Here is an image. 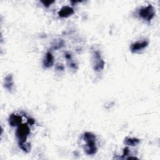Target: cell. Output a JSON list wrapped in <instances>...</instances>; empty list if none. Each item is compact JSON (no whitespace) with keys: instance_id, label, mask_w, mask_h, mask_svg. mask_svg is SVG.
Returning a JSON list of instances; mask_svg holds the SVG:
<instances>
[{"instance_id":"8fae6325","label":"cell","mask_w":160,"mask_h":160,"mask_svg":"<svg viewBox=\"0 0 160 160\" xmlns=\"http://www.w3.org/2000/svg\"><path fill=\"white\" fill-rule=\"evenodd\" d=\"M64 44V42L62 39H54L52 43V49L55 50L60 49L62 47H63Z\"/></svg>"},{"instance_id":"5bb4252c","label":"cell","mask_w":160,"mask_h":160,"mask_svg":"<svg viewBox=\"0 0 160 160\" xmlns=\"http://www.w3.org/2000/svg\"><path fill=\"white\" fill-rule=\"evenodd\" d=\"M54 1H41V2L44 4V6L46 7H48L49 6V5H51L52 3H53Z\"/></svg>"},{"instance_id":"ba28073f","label":"cell","mask_w":160,"mask_h":160,"mask_svg":"<svg viewBox=\"0 0 160 160\" xmlns=\"http://www.w3.org/2000/svg\"><path fill=\"white\" fill-rule=\"evenodd\" d=\"M4 88L8 90L9 92H11L14 88V81L12 74L7 75L4 78Z\"/></svg>"},{"instance_id":"9c48e42d","label":"cell","mask_w":160,"mask_h":160,"mask_svg":"<svg viewBox=\"0 0 160 160\" xmlns=\"http://www.w3.org/2000/svg\"><path fill=\"white\" fill-rule=\"evenodd\" d=\"M54 58L52 54L50 52H48L46 54V58L43 61L44 67L46 68H49L53 66Z\"/></svg>"},{"instance_id":"3957f363","label":"cell","mask_w":160,"mask_h":160,"mask_svg":"<svg viewBox=\"0 0 160 160\" xmlns=\"http://www.w3.org/2000/svg\"><path fill=\"white\" fill-rule=\"evenodd\" d=\"M139 16L147 21H151L155 15L154 9L153 6L151 4H149L148 6L142 8L139 11Z\"/></svg>"},{"instance_id":"5b68a950","label":"cell","mask_w":160,"mask_h":160,"mask_svg":"<svg viewBox=\"0 0 160 160\" xmlns=\"http://www.w3.org/2000/svg\"><path fill=\"white\" fill-rule=\"evenodd\" d=\"M148 45V41H143L142 42H136L131 44V51L132 52H135L141 50L146 47H147Z\"/></svg>"},{"instance_id":"6da1fadb","label":"cell","mask_w":160,"mask_h":160,"mask_svg":"<svg viewBox=\"0 0 160 160\" xmlns=\"http://www.w3.org/2000/svg\"><path fill=\"white\" fill-rule=\"evenodd\" d=\"M83 139L86 142L84 151L87 154L92 155L96 153L97 147L96 144V136L91 132H86L83 134Z\"/></svg>"},{"instance_id":"277c9868","label":"cell","mask_w":160,"mask_h":160,"mask_svg":"<svg viewBox=\"0 0 160 160\" xmlns=\"http://www.w3.org/2000/svg\"><path fill=\"white\" fill-rule=\"evenodd\" d=\"M104 67V62L101 57L99 51H95L93 54V69L96 71H100Z\"/></svg>"},{"instance_id":"7c38bea8","label":"cell","mask_w":160,"mask_h":160,"mask_svg":"<svg viewBox=\"0 0 160 160\" xmlns=\"http://www.w3.org/2000/svg\"><path fill=\"white\" fill-rule=\"evenodd\" d=\"M19 148L24 152H28L30 151L31 149V144L29 142H19Z\"/></svg>"},{"instance_id":"4fadbf2b","label":"cell","mask_w":160,"mask_h":160,"mask_svg":"<svg viewBox=\"0 0 160 160\" xmlns=\"http://www.w3.org/2000/svg\"><path fill=\"white\" fill-rule=\"evenodd\" d=\"M129 148H128V147H126V148H125L124 149V150H123V154H122V158H124L125 156H128V154H129Z\"/></svg>"},{"instance_id":"7a4b0ae2","label":"cell","mask_w":160,"mask_h":160,"mask_svg":"<svg viewBox=\"0 0 160 160\" xmlns=\"http://www.w3.org/2000/svg\"><path fill=\"white\" fill-rule=\"evenodd\" d=\"M30 133V129L26 124H22L19 125L16 132V136L19 142L26 141L27 138Z\"/></svg>"},{"instance_id":"52a82bcc","label":"cell","mask_w":160,"mask_h":160,"mask_svg":"<svg viewBox=\"0 0 160 160\" xmlns=\"http://www.w3.org/2000/svg\"><path fill=\"white\" fill-rule=\"evenodd\" d=\"M9 124L11 126H18L20 125L22 121V118L20 116V115L16 114H12L10 115L9 119Z\"/></svg>"},{"instance_id":"2e32d148","label":"cell","mask_w":160,"mask_h":160,"mask_svg":"<svg viewBox=\"0 0 160 160\" xmlns=\"http://www.w3.org/2000/svg\"><path fill=\"white\" fill-rule=\"evenodd\" d=\"M71 55H70L69 54H66V58L67 59H69L71 58Z\"/></svg>"},{"instance_id":"30bf717a","label":"cell","mask_w":160,"mask_h":160,"mask_svg":"<svg viewBox=\"0 0 160 160\" xmlns=\"http://www.w3.org/2000/svg\"><path fill=\"white\" fill-rule=\"evenodd\" d=\"M139 142H140V140L138 138H129V137H126L124 141V142L125 144L130 146H136L139 143Z\"/></svg>"},{"instance_id":"9a60e30c","label":"cell","mask_w":160,"mask_h":160,"mask_svg":"<svg viewBox=\"0 0 160 160\" xmlns=\"http://www.w3.org/2000/svg\"><path fill=\"white\" fill-rule=\"evenodd\" d=\"M28 122L30 124H33L34 123V121L32 119H28Z\"/></svg>"},{"instance_id":"8992f818","label":"cell","mask_w":160,"mask_h":160,"mask_svg":"<svg viewBox=\"0 0 160 160\" xmlns=\"http://www.w3.org/2000/svg\"><path fill=\"white\" fill-rule=\"evenodd\" d=\"M74 13V10L72 8L68 6L62 7L58 12V14L61 18H67Z\"/></svg>"}]
</instances>
